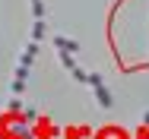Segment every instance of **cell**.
<instances>
[{
  "label": "cell",
  "mask_w": 149,
  "mask_h": 139,
  "mask_svg": "<svg viewBox=\"0 0 149 139\" xmlns=\"http://www.w3.org/2000/svg\"><path fill=\"white\" fill-rule=\"evenodd\" d=\"M89 85H92V92H95V98H98V104H102V108H111V104H114L111 92L105 89V79H102L98 73H92V76H89Z\"/></svg>",
  "instance_id": "1"
},
{
  "label": "cell",
  "mask_w": 149,
  "mask_h": 139,
  "mask_svg": "<svg viewBox=\"0 0 149 139\" xmlns=\"http://www.w3.org/2000/svg\"><path fill=\"white\" fill-rule=\"evenodd\" d=\"M35 54H38V41H29V44H26V51H22L19 66H29V70H32V60H35Z\"/></svg>",
  "instance_id": "2"
},
{
  "label": "cell",
  "mask_w": 149,
  "mask_h": 139,
  "mask_svg": "<svg viewBox=\"0 0 149 139\" xmlns=\"http://www.w3.org/2000/svg\"><path fill=\"white\" fill-rule=\"evenodd\" d=\"M54 44H57V51H67V54L79 51V41H73V38H54Z\"/></svg>",
  "instance_id": "3"
},
{
  "label": "cell",
  "mask_w": 149,
  "mask_h": 139,
  "mask_svg": "<svg viewBox=\"0 0 149 139\" xmlns=\"http://www.w3.org/2000/svg\"><path fill=\"white\" fill-rule=\"evenodd\" d=\"M45 38V19H35V26H32V41H41Z\"/></svg>",
  "instance_id": "4"
},
{
  "label": "cell",
  "mask_w": 149,
  "mask_h": 139,
  "mask_svg": "<svg viewBox=\"0 0 149 139\" xmlns=\"http://www.w3.org/2000/svg\"><path fill=\"white\" fill-rule=\"evenodd\" d=\"M60 63L67 70H76V60H73V54H67V51H60Z\"/></svg>",
  "instance_id": "5"
},
{
  "label": "cell",
  "mask_w": 149,
  "mask_h": 139,
  "mask_svg": "<svg viewBox=\"0 0 149 139\" xmlns=\"http://www.w3.org/2000/svg\"><path fill=\"white\" fill-rule=\"evenodd\" d=\"M10 92H13V95H22V92H26V79H13Z\"/></svg>",
  "instance_id": "6"
},
{
  "label": "cell",
  "mask_w": 149,
  "mask_h": 139,
  "mask_svg": "<svg viewBox=\"0 0 149 139\" xmlns=\"http://www.w3.org/2000/svg\"><path fill=\"white\" fill-rule=\"evenodd\" d=\"M70 73H73V79H76V82H89V73H83L79 66H76V70H70Z\"/></svg>",
  "instance_id": "7"
},
{
  "label": "cell",
  "mask_w": 149,
  "mask_h": 139,
  "mask_svg": "<svg viewBox=\"0 0 149 139\" xmlns=\"http://www.w3.org/2000/svg\"><path fill=\"white\" fill-rule=\"evenodd\" d=\"M10 114H22V104H19V98H13V101H10Z\"/></svg>",
  "instance_id": "8"
},
{
  "label": "cell",
  "mask_w": 149,
  "mask_h": 139,
  "mask_svg": "<svg viewBox=\"0 0 149 139\" xmlns=\"http://www.w3.org/2000/svg\"><path fill=\"white\" fill-rule=\"evenodd\" d=\"M143 127H149V114H143Z\"/></svg>",
  "instance_id": "9"
}]
</instances>
